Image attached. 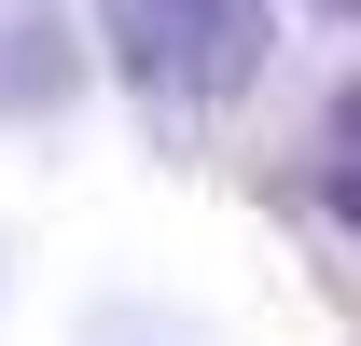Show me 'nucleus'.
Returning <instances> with one entry per match:
<instances>
[{
	"instance_id": "nucleus-1",
	"label": "nucleus",
	"mask_w": 361,
	"mask_h": 346,
	"mask_svg": "<svg viewBox=\"0 0 361 346\" xmlns=\"http://www.w3.org/2000/svg\"><path fill=\"white\" fill-rule=\"evenodd\" d=\"M97 42L139 97H236L264 70V0H97Z\"/></svg>"
},
{
	"instance_id": "nucleus-2",
	"label": "nucleus",
	"mask_w": 361,
	"mask_h": 346,
	"mask_svg": "<svg viewBox=\"0 0 361 346\" xmlns=\"http://www.w3.org/2000/svg\"><path fill=\"white\" fill-rule=\"evenodd\" d=\"M70 84H84L70 14H56V0H0V111H56Z\"/></svg>"
},
{
	"instance_id": "nucleus-3",
	"label": "nucleus",
	"mask_w": 361,
	"mask_h": 346,
	"mask_svg": "<svg viewBox=\"0 0 361 346\" xmlns=\"http://www.w3.org/2000/svg\"><path fill=\"white\" fill-rule=\"evenodd\" d=\"M319 208L361 236V84H334V111H319Z\"/></svg>"
},
{
	"instance_id": "nucleus-4",
	"label": "nucleus",
	"mask_w": 361,
	"mask_h": 346,
	"mask_svg": "<svg viewBox=\"0 0 361 346\" xmlns=\"http://www.w3.org/2000/svg\"><path fill=\"white\" fill-rule=\"evenodd\" d=\"M319 14H334V28H361V0H319Z\"/></svg>"
}]
</instances>
